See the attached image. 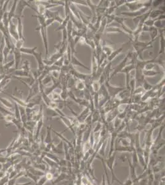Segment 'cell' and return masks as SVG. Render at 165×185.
<instances>
[{
	"mask_svg": "<svg viewBox=\"0 0 165 185\" xmlns=\"http://www.w3.org/2000/svg\"><path fill=\"white\" fill-rule=\"evenodd\" d=\"M116 152H114L113 153V154L106 158V159H104V162L106 163V167L107 168L109 169V171L111 173V175H112V184H113V183H114V181H116L117 183H120L121 185L123 184V183H121L118 178L116 176L115 173H114V169H113V167H114V163H115V157H116Z\"/></svg>",
	"mask_w": 165,
	"mask_h": 185,
	"instance_id": "obj_1",
	"label": "cell"
},
{
	"mask_svg": "<svg viewBox=\"0 0 165 185\" xmlns=\"http://www.w3.org/2000/svg\"><path fill=\"white\" fill-rule=\"evenodd\" d=\"M109 80L110 79H108L105 81L104 85L106 87L108 93L111 98H115L120 93L126 88V87H118L112 86L109 83Z\"/></svg>",
	"mask_w": 165,
	"mask_h": 185,
	"instance_id": "obj_2",
	"label": "cell"
},
{
	"mask_svg": "<svg viewBox=\"0 0 165 185\" xmlns=\"http://www.w3.org/2000/svg\"><path fill=\"white\" fill-rule=\"evenodd\" d=\"M25 8H30L33 10L32 5L30 4L29 1H18L17 4L16 6V10H15V17H23V12Z\"/></svg>",
	"mask_w": 165,
	"mask_h": 185,
	"instance_id": "obj_3",
	"label": "cell"
},
{
	"mask_svg": "<svg viewBox=\"0 0 165 185\" xmlns=\"http://www.w3.org/2000/svg\"><path fill=\"white\" fill-rule=\"evenodd\" d=\"M35 30L38 31L40 33V35L41 36V38H42L43 45H44V46L45 48L46 56L47 57L48 56V53H49L48 40V36H47V27L39 26L36 29H35Z\"/></svg>",
	"mask_w": 165,
	"mask_h": 185,
	"instance_id": "obj_4",
	"label": "cell"
},
{
	"mask_svg": "<svg viewBox=\"0 0 165 185\" xmlns=\"http://www.w3.org/2000/svg\"><path fill=\"white\" fill-rule=\"evenodd\" d=\"M129 61V53L127 54V56L125 57V59H123V60L121 62L120 64L117 65L112 70V73L110 74V79L112 78L115 75L118 74V73H120L121 71L125 67L126 65L128 64Z\"/></svg>",
	"mask_w": 165,
	"mask_h": 185,
	"instance_id": "obj_5",
	"label": "cell"
},
{
	"mask_svg": "<svg viewBox=\"0 0 165 185\" xmlns=\"http://www.w3.org/2000/svg\"><path fill=\"white\" fill-rule=\"evenodd\" d=\"M33 56L35 57V59L37 61L38 63V69H37V72L39 75H41V74L43 72V71L45 70V65L43 63V59H42V53L41 52H35V53L34 54Z\"/></svg>",
	"mask_w": 165,
	"mask_h": 185,
	"instance_id": "obj_6",
	"label": "cell"
},
{
	"mask_svg": "<svg viewBox=\"0 0 165 185\" xmlns=\"http://www.w3.org/2000/svg\"><path fill=\"white\" fill-rule=\"evenodd\" d=\"M8 32L10 37H12V38L14 39L15 42L19 39V35L17 33V26L15 24L12 20L9 22V25H8Z\"/></svg>",
	"mask_w": 165,
	"mask_h": 185,
	"instance_id": "obj_7",
	"label": "cell"
},
{
	"mask_svg": "<svg viewBox=\"0 0 165 185\" xmlns=\"http://www.w3.org/2000/svg\"><path fill=\"white\" fill-rule=\"evenodd\" d=\"M17 20V33L19 35V39H24V25H23V17H15Z\"/></svg>",
	"mask_w": 165,
	"mask_h": 185,
	"instance_id": "obj_8",
	"label": "cell"
},
{
	"mask_svg": "<svg viewBox=\"0 0 165 185\" xmlns=\"http://www.w3.org/2000/svg\"><path fill=\"white\" fill-rule=\"evenodd\" d=\"M12 53L14 54V66L15 69L17 70L19 69V66L20 64L22 59V53H20V50L14 48Z\"/></svg>",
	"mask_w": 165,
	"mask_h": 185,
	"instance_id": "obj_9",
	"label": "cell"
},
{
	"mask_svg": "<svg viewBox=\"0 0 165 185\" xmlns=\"http://www.w3.org/2000/svg\"><path fill=\"white\" fill-rule=\"evenodd\" d=\"M151 8H147V7H144L141 8L140 9L137 11H134V12H121V14L122 15H127L128 17H137L138 16H140L141 15H142L143 14L146 13V12H147Z\"/></svg>",
	"mask_w": 165,
	"mask_h": 185,
	"instance_id": "obj_10",
	"label": "cell"
},
{
	"mask_svg": "<svg viewBox=\"0 0 165 185\" xmlns=\"http://www.w3.org/2000/svg\"><path fill=\"white\" fill-rule=\"evenodd\" d=\"M70 64L73 66H80L82 68H84L85 69H87L88 70H90V69L88 67H86L85 65H84L82 63H81V62L76 57V56H75V54H71V58H70Z\"/></svg>",
	"mask_w": 165,
	"mask_h": 185,
	"instance_id": "obj_11",
	"label": "cell"
},
{
	"mask_svg": "<svg viewBox=\"0 0 165 185\" xmlns=\"http://www.w3.org/2000/svg\"><path fill=\"white\" fill-rule=\"evenodd\" d=\"M159 36L160 37V49L158 53V55L164 54V29H159Z\"/></svg>",
	"mask_w": 165,
	"mask_h": 185,
	"instance_id": "obj_12",
	"label": "cell"
},
{
	"mask_svg": "<svg viewBox=\"0 0 165 185\" xmlns=\"http://www.w3.org/2000/svg\"><path fill=\"white\" fill-rule=\"evenodd\" d=\"M17 0H15V1L13 2L12 5L11 6V8L10 9V11L8 12V20L9 22L11 21V20H12V19L15 17V10H16V6L17 4Z\"/></svg>",
	"mask_w": 165,
	"mask_h": 185,
	"instance_id": "obj_13",
	"label": "cell"
},
{
	"mask_svg": "<svg viewBox=\"0 0 165 185\" xmlns=\"http://www.w3.org/2000/svg\"><path fill=\"white\" fill-rule=\"evenodd\" d=\"M5 93V92H4ZM6 94H7L8 96H9L14 101V102H15L16 104H17L19 106H22V107H24V108H26V106H27V103L26 102L24 101V100L21 99L20 98H19L16 96H14L13 95H11L9 93H5Z\"/></svg>",
	"mask_w": 165,
	"mask_h": 185,
	"instance_id": "obj_14",
	"label": "cell"
},
{
	"mask_svg": "<svg viewBox=\"0 0 165 185\" xmlns=\"http://www.w3.org/2000/svg\"><path fill=\"white\" fill-rule=\"evenodd\" d=\"M69 179V175H67L66 173H61L60 174H59L55 179L52 180V184H57L59 183H60L62 181H64L66 180H68Z\"/></svg>",
	"mask_w": 165,
	"mask_h": 185,
	"instance_id": "obj_15",
	"label": "cell"
},
{
	"mask_svg": "<svg viewBox=\"0 0 165 185\" xmlns=\"http://www.w3.org/2000/svg\"><path fill=\"white\" fill-rule=\"evenodd\" d=\"M0 102H2V104L5 106V108L8 109H12L14 108V104L8 99L0 98Z\"/></svg>",
	"mask_w": 165,
	"mask_h": 185,
	"instance_id": "obj_16",
	"label": "cell"
},
{
	"mask_svg": "<svg viewBox=\"0 0 165 185\" xmlns=\"http://www.w3.org/2000/svg\"><path fill=\"white\" fill-rule=\"evenodd\" d=\"M123 49H124V48L122 46V47L120 48V49H118V50H115V51H113L111 53V54L109 55V56L107 57V60H108L109 63H112V60H113L115 57H116L120 53H122Z\"/></svg>",
	"mask_w": 165,
	"mask_h": 185,
	"instance_id": "obj_17",
	"label": "cell"
},
{
	"mask_svg": "<svg viewBox=\"0 0 165 185\" xmlns=\"http://www.w3.org/2000/svg\"><path fill=\"white\" fill-rule=\"evenodd\" d=\"M148 32H149V34L150 35L151 41H153V42H155L158 35V29L155 27L154 26H153L149 28Z\"/></svg>",
	"mask_w": 165,
	"mask_h": 185,
	"instance_id": "obj_18",
	"label": "cell"
},
{
	"mask_svg": "<svg viewBox=\"0 0 165 185\" xmlns=\"http://www.w3.org/2000/svg\"><path fill=\"white\" fill-rule=\"evenodd\" d=\"M36 50H37V47H33V48L22 47L20 49V51L22 54H26L33 56Z\"/></svg>",
	"mask_w": 165,
	"mask_h": 185,
	"instance_id": "obj_19",
	"label": "cell"
},
{
	"mask_svg": "<svg viewBox=\"0 0 165 185\" xmlns=\"http://www.w3.org/2000/svg\"><path fill=\"white\" fill-rule=\"evenodd\" d=\"M46 130H47V134L46 136V138L44 140V142L46 145H49V144L53 143V141L52 139V136H51V130H52V127L51 126H48L46 127Z\"/></svg>",
	"mask_w": 165,
	"mask_h": 185,
	"instance_id": "obj_20",
	"label": "cell"
},
{
	"mask_svg": "<svg viewBox=\"0 0 165 185\" xmlns=\"http://www.w3.org/2000/svg\"><path fill=\"white\" fill-rule=\"evenodd\" d=\"M70 15L66 16V18L64 19L63 22L60 24V26L56 29H55V31L63 30L64 29H66V27L67 26L69 22L70 21Z\"/></svg>",
	"mask_w": 165,
	"mask_h": 185,
	"instance_id": "obj_21",
	"label": "cell"
},
{
	"mask_svg": "<svg viewBox=\"0 0 165 185\" xmlns=\"http://www.w3.org/2000/svg\"><path fill=\"white\" fill-rule=\"evenodd\" d=\"M44 15L46 19H55L57 16L59 15V11H51L49 9H46Z\"/></svg>",
	"mask_w": 165,
	"mask_h": 185,
	"instance_id": "obj_22",
	"label": "cell"
},
{
	"mask_svg": "<svg viewBox=\"0 0 165 185\" xmlns=\"http://www.w3.org/2000/svg\"><path fill=\"white\" fill-rule=\"evenodd\" d=\"M75 88L79 91H83L86 88L84 81L76 79L75 81Z\"/></svg>",
	"mask_w": 165,
	"mask_h": 185,
	"instance_id": "obj_23",
	"label": "cell"
},
{
	"mask_svg": "<svg viewBox=\"0 0 165 185\" xmlns=\"http://www.w3.org/2000/svg\"><path fill=\"white\" fill-rule=\"evenodd\" d=\"M0 113L2 114L3 117H6V116H9V115L14 116V114L13 111H11L10 110H9L5 108H3L1 106H0Z\"/></svg>",
	"mask_w": 165,
	"mask_h": 185,
	"instance_id": "obj_24",
	"label": "cell"
},
{
	"mask_svg": "<svg viewBox=\"0 0 165 185\" xmlns=\"http://www.w3.org/2000/svg\"><path fill=\"white\" fill-rule=\"evenodd\" d=\"M142 74L144 77H153L155 76L158 74H160V72L155 71L154 70H142Z\"/></svg>",
	"mask_w": 165,
	"mask_h": 185,
	"instance_id": "obj_25",
	"label": "cell"
},
{
	"mask_svg": "<svg viewBox=\"0 0 165 185\" xmlns=\"http://www.w3.org/2000/svg\"><path fill=\"white\" fill-rule=\"evenodd\" d=\"M102 52L105 53V54L107 57L109 55H110L111 53L114 51L113 49L109 45H102Z\"/></svg>",
	"mask_w": 165,
	"mask_h": 185,
	"instance_id": "obj_26",
	"label": "cell"
},
{
	"mask_svg": "<svg viewBox=\"0 0 165 185\" xmlns=\"http://www.w3.org/2000/svg\"><path fill=\"white\" fill-rule=\"evenodd\" d=\"M105 31L107 32V33H125V32H124L123 30L120 29V28L118 27H107L105 30Z\"/></svg>",
	"mask_w": 165,
	"mask_h": 185,
	"instance_id": "obj_27",
	"label": "cell"
},
{
	"mask_svg": "<svg viewBox=\"0 0 165 185\" xmlns=\"http://www.w3.org/2000/svg\"><path fill=\"white\" fill-rule=\"evenodd\" d=\"M20 69H22L28 73H31L30 72V62L29 60H25L24 61V64L22 67L20 68Z\"/></svg>",
	"mask_w": 165,
	"mask_h": 185,
	"instance_id": "obj_28",
	"label": "cell"
},
{
	"mask_svg": "<svg viewBox=\"0 0 165 185\" xmlns=\"http://www.w3.org/2000/svg\"><path fill=\"white\" fill-rule=\"evenodd\" d=\"M49 181L46 174H45L43 176L40 177L37 182L35 183V185H45L47 183V181Z\"/></svg>",
	"mask_w": 165,
	"mask_h": 185,
	"instance_id": "obj_29",
	"label": "cell"
},
{
	"mask_svg": "<svg viewBox=\"0 0 165 185\" xmlns=\"http://www.w3.org/2000/svg\"><path fill=\"white\" fill-rule=\"evenodd\" d=\"M91 86H92V88H93V90L94 93H97V92H99V90L100 88V87H101V85H100L98 80H94V81H93Z\"/></svg>",
	"mask_w": 165,
	"mask_h": 185,
	"instance_id": "obj_30",
	"label": "cell"
},
{
	"mask_svg": "<svg viewBox=\"0 0 165 185\" xmlns=\"http://www.w3.org/2000/svg\"><path fill=\"white\" fill-rule=\"evenodd\" d=\"M12 50L9 48L8 47H7L6 46L5 47V49L3 50V56H4V64L6 63L7 60H8V57L9 56V54H11V53L12 52Z\"/></svg>",
	"mask_w": 165,
	"mask_h": 185,
	"instance_id": "obj_31",
	"label": "cell"
},
{
	"mask_svg": "<svg viewBox=\"0 0 165 185\" xmlns=\"http://www.w3.org/2000/svg\"><path fill=\"white\" fill-rule=\"evenodd\" d=\"M24 176L28 177V178H30V179H31L32 181H33L35 183L37 182V181H38V179L39 178V177H38L37 176L33 175V173H32L31 172H30L28 171V170L26 171V173H25V175Z\"/></svg>",
	"mask_w": 165,
	"mask_h": 185,
	"instance_id": "obj_32",
	"label": "cell"
},
{
	"mask_svg": "<svg viewBox=\"0 0 165 185\" xmlns=\"http://www.w3.org/2000/svg\"><path fill=\"white\" fill-rule=\"evenodd\" d=\"M25 40L24 39H19L18 40L15 41V43H14V46L15 48H17L18 50H20L21 48L23 47V45L24 43Z\"/></svg>",
	"mask_w": 165,
	"mask_h": 185,
	"instance_id": "obj_33",
	"label": "cell"
},
{
	"mask_svg": "<svg viewBox=\"0 0 165 185\" xmlns=\"http://www.w3.org/2000/svg\"><path fill=\"white\" fill-rule=\"evenodd\" d=\"M153 86L154 85H150L149 83H148V81L145 79V80H144V81H143V83L142 87H143L144 90H145L146 91H147L152 90L153 88Z\"/></svg>",
	"mask_w": 165,
	"mask_h": 185,
	"instance_id": "obj_34",
	"label": "cell"
},
{
	"mask_svg": "<svg viewBox=\"0 0 165 185\" xmlns=\"http://www.w3.org/2000/svg\"><path fill=\"white\" fill-rule=\"evenodd\" d=\"M127 19H128V18H126V17H120L118 16H115V17L114 19V21L118 23L121 26V25L125 24V22H125V20H127Z\"/></svg>",
	"mask_w": 165,
	"mask_h": 185,
	"instance_id": "obj_35",
	"label": "cell"
},
{
	"mask_svg": "<svg viewBox=\"0 0 165 185\" xmlns=\"http://www.w3.org/2000/svg\"><path fill=\"white\" fill-rule=\"evenodd\" d=\"M122 120H121L120 118H118L117 117L113 120V127L115 129H117L121 124L122 123Z\"/></svg>",
	"mask_w": 165,
	"mask_h": 185,
	"instance_id": "obj_36",
	"label": "cell"
},
{
	"mask_svg": "<svg viewBox=\"0 0 165 185\" xmlns=\"http://www.w3.org/2000/svg\"><path fill=\"white\" fill-rule=\"evenodd\" d=\"M102 126H103V124H102V123L101 122H97V125H96V127H95V128L93 130V132L94 133H97V132H100V131H101V130H102Z\"/></svg>",
	"mask_w": 165,
	"mask_h": 185,
	"instance_id": "obj_37",
	"label": "cell"
},
{
	"mask_svg": "<svg viewBox=\"0 0 165 185\" xmlns=\"http://www.w3.org/2000/svg\"><path fill=\"white\" fill-rule=\"evenodd\" d=\"M71 2L72 3H73L74 5H83V6H88V5H87V3H86V1H79V0H78V1H71Z\"/></svg>",
	"mask_w": 165,
	"mask_h": 185,
	"instance_id": "obj_38",
	"label": "cell"
},
{
	"mask_svg": "<svg viewBox=\"0 0 165 185\" xmlns=\"http://www.w3.org/2000/svg\"><path fill=\"white\" fill-rule=\"evenodd\" d=\"M54 22H56L54 19H46L45 22V27L48 28V27L52 25L53 23H54Z\"/></svg>",
	"mask_w": 165,
	"mask_h": 185,
	"instance_id": "obj_39",
	"label": "cell"
},
{
	"mask_svg": "<svg viewBox=\"0 0 165 185\" xmlns=\"http://www.w3.org/2000/svg\"><path fill=\"white\" fill-rule=\"evenodd\" d=\"M127 1H125V0H123V1H115V6L118 8L120 6L125 5Z\"/></svg>",
	"mask_w": 165,
	"mask_h": 185,
	"instance_id": "obj_40",
	"label": "cell"
},
{
	"mask_svg": "<svg viewBox=\"0 0 165 185\" xmlns=\"http://www.w3.org/2000/svg\"><path fill=\"white\" fill-rule=\"evenodd\" d=\"M17 178V176H15L14 178L9 179L7 183V185H15L16 183V180Z\"/></svg>",
	"mask_w": 165,
	"mask_h": 185,
	"instance_id": "obj_41",
	"label": "cell"
},
{
	"mask_svg": "<svg viewBox=\"0 0 165 185\" xmlns=\"http://www.w3.org/2000/svg\"><path fill=\"white\" fill-rule=\"evenodd\" d=\"M152 4H153V6H152V8L153 9L154 8L158 7L159 5H160L161 4L164 3V1H152Z\"/></svg>",
	"mask_w": 165,
	"mask_h": 185,
	"instance_id": "obj_42",
	"label": "cell"
},
{
	"mask_svg": "<svg viewBox=\"0 0 165 185\" xmlns=\"http://www.w3.org/2000/svg\"><path fill=\"white\" fill-rule=\"evenodd\" d=\"M32 184V181H29L27 183H15V185H31Z\"/></svg>",
	"mask_w": 165,
	"mask_h": 185,
	"instance_id": "obj_43",
	"label": "cell"
},
{
	"mask_svg": "<svg viewBox=\"0 0 165 185\" xmlns=\"http://www.w3.org/2000/svg\"><path fill=\"white\" fill-rule=\"evenodd\" d=\"M5 175H6V172H4L3 170L0 171V180H1V179H2Z\"/></svg>",
	"mask_w": 165,
	"mask_h": 185,
	"instance_id": "obj_44",
	"label": "cell"
},
{
	"mask_svg": "<svg viewBox=\"0 0 165 185\" xmlns=\"http://www.w3.org/2000/svg\"><path fill=\"white\" fill-rule=\"evenodd\" d=\"M3 163H2L1 162H0V171L3 170Z\"/></svg>",
	"mask_w": 165,
	"mask_h": 185,
	"instance_id": "obj_45",
	"label": "cell"
}]
</instances>
